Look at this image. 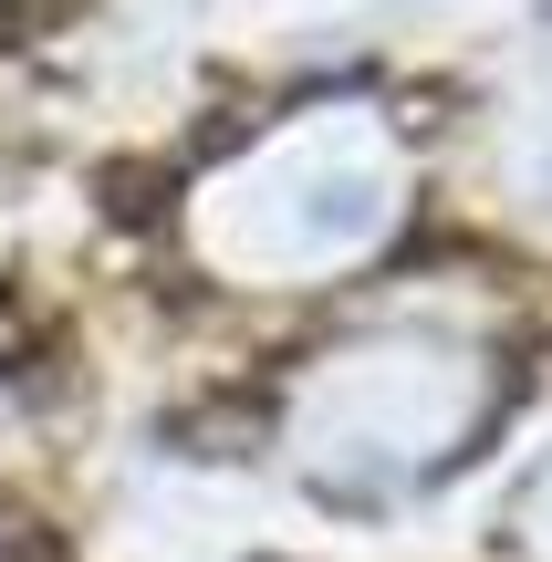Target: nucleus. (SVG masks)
Wrapping results in <instances>:
<instances>
[{
    "label": "nucleus",
    "mask_w": 552,
    "mask_h": 562,
    "mask_svg": "<svg viewBox=\"0 0 552 562\" xmlns=\"http://www.w3.org/2000/svg\"><path fill=\"white\" fill-rule=\"evenodd\" d=\"M532 531H542V552H552V480L532 490Z\"/></svg>",
    "instance_id": "4"
},
{
    "label": "nucleus",
    "mask_w": 552,
    "mask_h": 562,
    "mask_svg": "<svg viewBox=\"0 0 552 562\" xmlns=\"http://www.w3.org/2000/svg\"><path fill=\"white\" fill-rule=\"evenodd\" d=\"M491 406H500V364L470 334H449V323H386V334L334 344L292 385L282 448L334 501H407V490H428L491 427Z\"/></svg>",
    "instance_id": "2"
},
{
    "label": "nucleus",
    "mask_w": 552,
    "mask_h": 562,
    "mask_svg": "<svg viewBox=\"0 0 552 562\" xmlns=\"http://www.w3.org/2000/svg\"><path fill=\"white\" fill-rule=\"evenodd\" d=\"M407 136L375 104H313L250 136L219 178L188 199V250L240 292H303L396 240L407 220Z\"/></svg>",
    "instance_id": "1"
},
{
    "label": "nucleus",
    "mask_w": 552,
    "mask_h": 562,
    "mask_svg": "<svg viewBox=\"0 0 552 562\" xmlns=\"http://www.w3.org/2000/svg\"><path fill=\"white\" fill-rule=\"evenodd\" d=\"M500 178H511L521 209H542V220H552V42L532 53L511 115H500Z\"/></svg>",
    "instance_id": "3"
}]
</instances>
